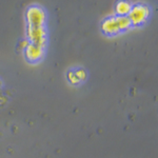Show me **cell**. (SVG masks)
<instances>
[{
	"mask_svg": "<svg viewBox=\"0 0 158 158\" xmlns=\"http://www.w3.org/2000/svg\"><path fill=\"white\" fill-rule=\"evenodd\" d=\"M131 27V21L127 16H117L106 19L102 23V31L106 34L114 35Z\"/></svg>",
	"mask_w": 158,
	"mask_h": 158,
	"instance_id": "cell-1",
	"label": "cell"
},
{
	"mask_svg": "<svg viewBox=\"0 0 158 158\" xmlns=\"http://www.w3.org/2000/svg\"><path fill=\"white\" fill-rule=\"evenodd\" d=\"M149 7L142 4H137L135 6H132L131 11L128 14V18L131 21V24H140L146 21V19L149 17Z\"/></svg>",
	"mask_w": 158,
	"mask_h": 158,
	"instance_id": "cell-2",
	"label": "cell"
},
{
	"mask_svg": "<svg viewBox=\"0 0 158 158\" xmlns=\"http://www.w3.org/2000/svg\"><path fill=\"white\" fill-rule=\"evenodd\" d=\"M29 37L33 44H36L42 49L45 43V33L42 27H30Z\"/></svg>",
	"mask_w": 158,
	"mask_h": 158,
	"instance_id": "cell-3",
	"label": "cell"
},
{
	"mask_svg": "<svg viewBox=\"0 0 158 158\" xmlns=\"http://www.w3.org/2000/svg\"><path fill=\"white\" fill-rule=\"evenodd\" d=\"M27 20L31 27H41L44 21V14L38 7H31L27 11Z\"/></svg>",
	"mask_w": 158,
	"mask_h": 158,
	"instance_id": "cell-4",
	"label": "cell"
},
{
	"mask_svg": "<svg viewBox=\"0 0 158 158\" xmlns=\"http://www.w3.org/2000/svg\"><path fill=\"white\" fill-rule=\"evenodd\" d=\"M25 56H27V58L30 61L39 60L42 56V49L36 44L30 43V44L25 48Z\"/></svg>",
	"mask_w": 158,
	"mask_h": 158,
	"instance_id": "cell-5",
	"label": "cell"
},
{
	"mask_svg": "<svg viewBox=\"0 0 158 158\" xmlns=\"http://www.w3.org/2000/svg\"><path fill=\"white\" fill-rule=\"evenodd\" d=\"M132 9V6L127 0H120L116 4V12L118 16H127Z\"/></svg>",
	"mask_w": 158,
	"mask_h": 158,
	"instance_id": "cell-6",
	"label": "cell"
},
{
	"mask_svg": "<svg viewBox=\"0 0 158 158\" xmlns=\"http://www.w3.org/2000/svg\"><path fill=\"white\" fill-rule=\"evenodd\" d=\"M68 77H69V80H70V82L72 83V85H77V83L80 82V80H79L78 77L76 76L75 72H73V71H71V72L69 73Z\"/></svg>",
	"mask_w": 158,
	"mask_h": 158,
	"instance_id": "cell-7",
	"label": "cell"
},
{
	"mask_svg": "<svg viewBox=\"0 0 158 158\" xmlns=\"http://www.w3.org/2000/svg\"><path fill=\"white\" fill-rule=\"evenodd\" d=\"M75 74H76V76H77L78 79L80 81L85 80V79L86 78V73H85V70H82V69H80V70H77L75 72Z\"/></svg>",
	"mask_w": 158,
	"mask_h": 158,
	"instance_id": "cell-8",
	"label": "cell"
},
{
	"mask_svg": "<svg viewBox=\"0 0 158 158\" xmlns=\"http://www.w3.org/2000/svg\"><path fill=\"white\" fill-rule=\"evenodd\" d=\"M0 86H1V81H0Z\"/></svg>",
	"mask_w": 158,
	"mask_h": 158,
	"instance_id": "cell-9",
	"label": "cell"
}]
</instances>
